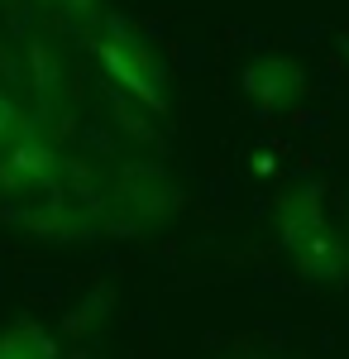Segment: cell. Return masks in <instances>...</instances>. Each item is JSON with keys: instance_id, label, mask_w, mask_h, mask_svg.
Returning a JSON list of instances; mask_svg holds the SVG:
<instances>
[{"instance_id": "obj_9", "label": "cell", "mask_w": 349, "mask_h": 359, "mask_svg": "<svg viewBox=\"0 0 349 359\" xmlns=\"http://www.w3.org/2000/svg\"><path fill=\"white\" fill-rule=\"evenodd\" d=\"M39 5H53V10H57V0H39Z\"/></svg>"}, {"instance_id": "obj_5", "label": "cell", "mask_w": 349, "mask_h": 359, "mask_svg": "<svg viewBox=\"0 0 349 359\" xmlns=\"http://www.w3.org/2000/svg\"><path fill=\"white\" fill-rule=\"evenodd\" d=\"M301 91H306V72L287 53H264L244 67V96L259 111H287Z\"/></svg>"}, {"instance_id": "obj_4", "label": "cell", "mask_w": 349, "mask_h": 359, "mask_svg": "<svg viewBox=\"0 0 349 359\" xmlns=\"http://www.w3.org/2000/svg\"><path fill=\"white\" fill-rule=\"evenodd\" d=\"M177 201H182L177 196V182L158 163H130L120 172V182H115V206L130 211L135 225H153L163 216H172Z\"/></svg>"}, {"instance_id": "obj_8", "label": "cell", "mask_w": 349, "mask_h": 359, "mask_svg": "<svg viewBox=\"0 0 349 359\" xmlns=\"http://www.w3.org/2000/svg\"><path fill=\"white\" fill-rule=\"evenodd\" d=\"M25 120H20V111H15V101H10V91H0V149L10 144V135L20 130Z\"/></svg>"}, {"instance_id": "obj_1", "label": "cell", "mask_w": 349, "mask_h": 359, "mask_svg": "<svg viewBox=\"0 0 349 359\" xmlns=\"http://www.w3.org/2000/svg\"><path fill=\"white\" fill-rule=\"evenodd\" d=\"M273 225H278V240L287 249V259L296 264V273L306 283H340L349 278V254L340 245V235L325 221V206L316 187H292V192L278 196L273 206Z\"/></svg>"}, {"instance_id": "obj_7", "label": "cell", "mask_w": 349, "mask_h": 359, "mask_svg": "<svg viewBox=\"0 0 349 359\" xmlns=\"http://www.w3.org/2000/svg\"><path fill=\"white\" fill-rule=\"evenodd\" d=\"M29 86L43 96V101H57L62 96V57H57L53 43H29Z\"/></svg>"}, {"instance_id": "obj_2", "label": "cell", "mask_w": 349, "mask_h": 359, "mask_svg": "<svg viewBox=\"0 0 349 359\" xmlns=\"http://www.w3.org/2000/svg\"><path fill=\"white\" fill-rule=\"evenodd\" d=\"M91 53L101 62V72L125 96H135L144 111L153 115L167 111V67L139 29H130L125 20H101L91 34Z\"/></svg>"}, {"instance_id": "obj_6", "label": "cell", "mask_w": 349, "mask_h": 359, "mask_svg": "<svg viewBox=\"0 0 349 359\" xmlns=\"http://www.w3.org/2000/svg\"><path fill=\"white\" fill-rule=\"evenodd\" d=\"M0 359H57V345L43 326L15 321L10 331H0Z\"/></svg>"}, {"instance_id": "obj_3", "label": "cell", "mask_w": 349, "mask_h": 359, "mask_svg": "<svg viewBox=\"0 0 349 359\" xmlns=\"http://www.w3.org/2000/svg\"><path fill=\"white\" fill-rule=\"evenodd\" d=\"M62 154L57 144L43 135V125H20L10 144L0 149V192L10 196H34V192H48L62 172Z\"/></svg>"}]
</instances>
